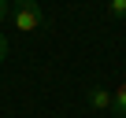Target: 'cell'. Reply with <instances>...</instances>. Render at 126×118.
I'll return each instance as SVG.
<instances>
[{"label": "cell", "mask_w": 126, "mask_h": 118, "mask_svg": "<svg viewBox=\"0 0 126 118\" xmlns=\"http://www.w3.org/2000/svg\"><path fill=\"white\" fill-rule=\"evenodd\" d=\"M11 22H15V30H22V33H37V30H45V11L33 4V0H11Z\"/></svg>", "instance_id": "6da1fadb"}, {"label": "cell", "mask_w": 126, "mask_h": 118, "mask_svg": "<svg viewBox=\"0 0 126 118\" xmlns=\"http://www.w3.org/2000/svg\"><path fill=\"white\" fill-rule=\"evenodd\" d=\"M85 103H89L93 111H108V114H111V89L89 85V89H85Z\"/></svg>", "instance_id": "7a4b0ae2"}, {"label": "cell", "mask_w": 126, "mask_h": 118, "mask_svg": "<svg viewBox=\"0 0 126 118\" xmlns=\"http://www.w3.org/2000/svg\"><path fill=\"white\" fill-rule=\"evenodd\" d=\"M111 114L115 118H126V81L119 89H111Z\"/></svg>", "instance_id": "3957f363"}, {"label": "cell", "mask_w": 126, "mask_h": 118, "mask_svg": "<svg viewBox=\"0 0 126 118\" xmlns=\"http://www.w3.org/2000/svg\"><path fill=\"white\" fill-rule=\"evenodd\" d=\"M108 15L111 19H126V0H108Z\"/></svg>", "instance_id": "277c9868"}, {"label": "cell", "mask_w": 126, "mask_h": 118, "mask_svg": "<svg viewBox=\"0 0 126 118\" xmlns=\"http://www.w3.org/2000/svg\"><path fill=\"white\" fill-rule=\"evenodd\" d=\"M8 52H11V44H8V37H4V33H0V63L8 59Z\"/></svg>", "instance_id": "5b68a950"}, {"label": "cell", "mask_w": 126, "mask_h": 118, "mask_svg": "<svg viewBox=\"0 0 126 118\" xmlns=\"http://www.w3.org/2000/svg\"><path fill=\"white\" fill-rule=\"evenodd\" d=\"M8 15V0H0V19H4Z\"/></svg>", "instance_id": "8992f818"}]
</instances>
